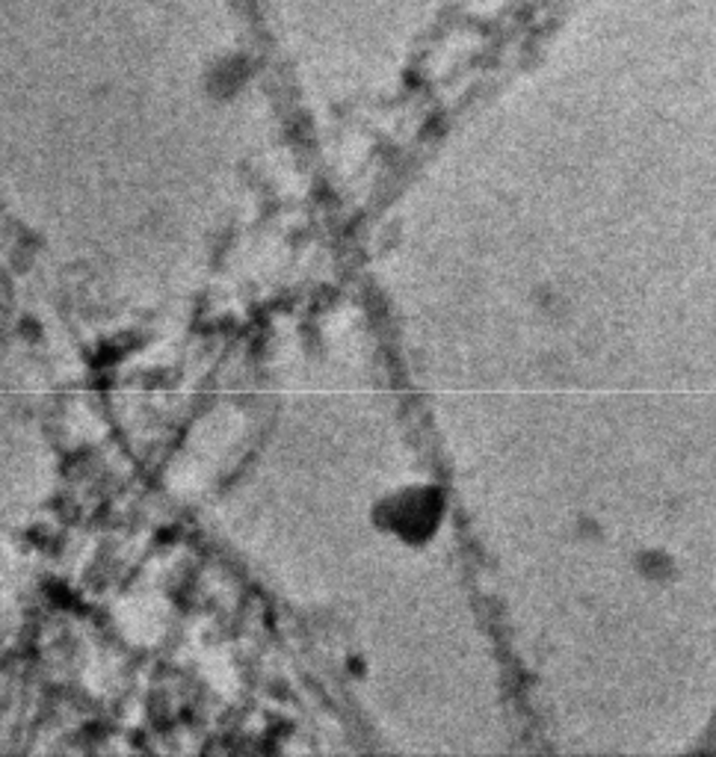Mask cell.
I'll return each mask as SVG.
<instances>
[{
    "mask_svg": "<svg viewBox=\"0 0 716 757\" xmlns=\"http://www.w3.org/2000/svg\"><path fill=\"white\" fill-rule=\"evenodd\" d=\"M442 500L430 488H402L397 495H391L376 509V518L382 527H388L394 536L406 541H423L438 524Z\"/></svg>",
    "mask_w": 716,
    "mask_h": 757,
    "instance_id": "cell-1",
    "label": "cell"
}]
</instances>
